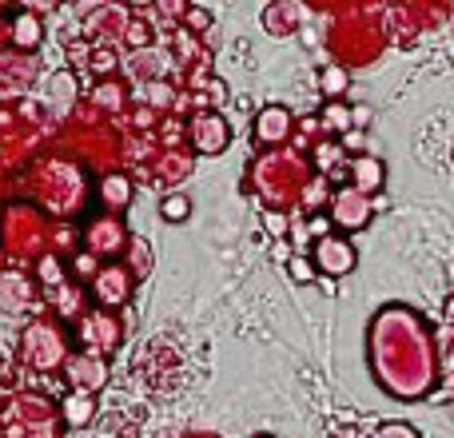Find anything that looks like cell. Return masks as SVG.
I'll return each mask as SVG.
<instances>
[{
	"mask_svg": "<svg viewBox=\"0 0 454 438\" xmlns=\"http://www.w3.org/2000/svg\"><path fill=\"white\" fill-rule=\"evenodd\" d=\"M343 144H347L351 152H359V148H363V136H359V132H347V136H343Z\"/></svg>",
	"mask_w": 454,
	"mask_h": 438,
	"instance_id": "cell-16",
	"label": "cell"
},
{
	"mask_svg": "<svg viewBox=\"0 0 454 438\" xmlns=\"http://www.w3.org/2000/svg\"><path fill=\"white\" fill-rule=\"evenodd\" d=\"M351 176H355V192H363V196L383 188V164H379L375 156H359V160H355Z\"/></svg>",
	"mask_w": 454,
	"mask_h": 438,
	"instance_id": "cell-4",
	"label": "cell"
},
{
	"mask_svg": "<svg viewBox=\"0 0 454 438\" xmlns=\"http://www.w3.org/2000/svg\"><path fill=\"white\" fill-rule=\"evenodd\" d=\"M104 192H108V204H128V196H132V184L120 180V176H112V180L104 184Z\"/></svg>",
	"mask_w": 454,
	"mask_h": 438,
	"instance_id": "cell-8",
	"label": "cell"
},
{
	"mask_svg": "<svg viewBox=\"0 0 454 438\" xmlns=\"http://www.w3.org/2000/svg\"><path fill=\"white\" fill-rule=\"evenodd\" d=\"M323 88H327V92H343L347 88V76L339 68H327V76H323Z\"/></svg>",
	"mask_w": 454,
	"mask_h": 438,
	"instance_id": "cell-14",
	"label": "cell"
},
{
	"mask_svg": "<svg viewBox=\"0 0 454 438\" xmlns=\"http://www.w3.org/2000/svg\"><path fill=\"white\" fill-rule=\"evenodd\" d=\"M371 207L375 204H371L363 192H343V196L335 199V219H343L347 227H359V223H367Z\"/></svg>",
	"mask_w": 454,
	"mask_h": 438,
	"instance_id": "cell-3",
	"label": "cell"
},
{
	"mask_svg": "<svg viewBox=\"0 0 454 438\" xmlns=\"http://www.w3.org/2000/svg\"><path fill=\"white\" fill-rule=\"evenodd\" d=\"M375 367L379 379L399 399H419L434 383V347L419 315L387 311L375 327Z\"/></svg>",
	"mask_w": 454,
	"mask_h": 438,
	"instance_id": "cell-1",
	"label": "cell"
},
{
	"mask_svg": "<svg viewBox=\"0 0 454 438\" xmlns=\"http://www.w3.org/2000/svg\"><path fill=\"white\" fill-rule=\"evenodd\" d=\"M16 44H36V36H40V28H36V20H32V16H28V20H24V16H20V20H16Z\"/></svg>",
	"mask_w": 454,
	"mask_h": 438,
	"instance_id": "cell-9",
	"label": "cell"
},
{
	"mask_svg": "<svg viewBox=\"0 0 454 438\" xmlns=\"http://www.w3.org/2000/svg\"><path fill=\"white\" fill-rule=\"evenodd\" d=\"M447 275H450V283H454V263H450V267H447Z\"/></svg>",
	"mask_w": 454,
	"mask_h": 438,
	"instance_id": "cell-18",
	"label": "cell"
},
{
	"mask_svg": "<svg viewBox=\"0 0 454 438\" xmlns=\"http://www.w3.org/2000/svg\"><path fill=\"white\" fill-rule=\"evenodd\" d=\"M447 319H450V323H454V295H450V299H447Z\"/></svg>",
	"mask_w": 454,
	"mask_h": 438,
	"instance_id": "cell-17",
	"label": "cell"
},
{
	"mask_svg": "<svg viewBox=\"0 0 454 438\" xmlns=\"http://www.w3.org/2000/svg\"><path fill=\"white\" fill-rule=\"evenodd\" d=\"M315 263H319L327 275L355 271V247H351V239H343V235H327V239H319V247H315Z\"/></svg>",
	"mask_w": 454,
	"mask_h": 438,
	"instance_id": "cell-2",
	"label": "cell"
},
{
	"mask_svg": "<svg viewBox=\"0 0 454 438\" xmlns=\"http://www.w3.org/2000/svg\"><path fill=\"white\" fill-rule=\"evenodd\" d=\"M375 438H419V434L411 431L407 423H387V426H383V431H379Z\"/></svg>",
	"mask_w": 454,
	"mask_h": 438,
	"instance_id": "cell-11",
	"label": "cell"
},
{
	"mask_svg": "<svg viewBox=\"0 0 454 438\" xmlns=\"http://www.w3.org/2000/svg\"><path fill=\"white\" fill-rule=\"evenodd\" d=\"M84 415H92V399H72L68 403V418L72 423H80Z\"/></svg>",
	"mask_w": 454,
	"mask_h": 438,
	"instance_id": "cell-13",
	"label": "cell"
},
{
	"mask_svg": "<svg viewBox=\"0 0 454 438\" xmlns=\"http://www.w3.org/2000/svg\"><path fill=\"white\" fill-rule=\"evenodd\" d=\"M263 223H267V231H271L275 239L283 243V235H287V215H275V212H267V219H263Z\"/></svg>",
	"mask_w": 454,
	"mask_h": 438,
	"instance_id": "cell-12",
	"label": "cell"
},
{
	"mask_svg": "<svg viewBox=\"0 0 454 438\" xmlns=\"http://www.w3.org/2000/svg\"><path fill=\"white\" fill-rule=\"evenodd\" d=\"M327 231H331V219H327V215H315V219H311V235L327 239Z\"/></svg>",
	"mask_w": 454,
	"mask_h": 438,
	"instance_id": "cell-15",
	"label": "cell"
},
{
	"mask_svg": "<svg viewBox=\"0 0 454 438\" xmlns=\"http://www.w3.org/2000/svg\"><path fill=\"white\" fill-rule=\"evenodd\" d=\"M160 212H164V219H172V223H180V219H188L192 212V204L184 196H168L164 204H160Z\"/></svg>",
	"mask_w": 454,
	"mask_h": 438,
	"instance_id": "cell-6",
	"label": "cell"
},
{
	"mask_svg": "<svg viewBox=\"0 0 454 438\" xmlns=\"http://www.w3.org/2000/svg\"><path fill=\"white\" fill-rule=\"evenodd\" d=\"M200 148L204 152H223L227 148V124L220 116H207V120H200Z\"/></svg>",
	"mask_w": 454,
	"mask_h": 438,
	"instance_id": "cell-5",
	"label": "cell"
},
{
	"mask_svg": "<svg viewBox=\"0 0 454 438\" xmlns=\"http://www.w3.org/2000/svg\"><path fill=\"white\" fill-rule=\"evenodd\" d=\"M283 128H287V116H283V112H267L263 116V140H279L275 132H283Z\"/></svg>",
	"mask_w": 454,
	"mask_h": 438,
	"instance_id": "cell-10",
	"label": "cell"
},
{
	"mask_svg": "<svg viewBox=\"0 0 454 438\" xmlns=\"http://www.w3.org/2000/svg\"><path fill=\"white\" fill-rule=\"evenodd\" d=\"M287 271H291V279H295V283H311L315 279V263H311V259H303V255H291L287 259Z\"/></svg>",
	"mask_w": 454,
	"mask_h": 438,
	"instance_id": "cell-7",
	"label": "cell"
}]
</instances>
